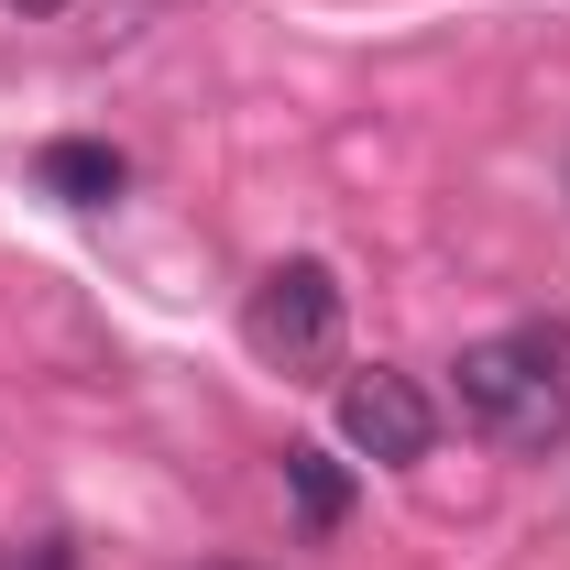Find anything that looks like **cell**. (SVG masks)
Instances as JSON below:
<instances>
[{
    "label": "cell",
    "instance_id": "cell-1",
    "mask_svg": "<svg viewBox=\"0 0 570 570\" xmlns=\"http://www.w3.org/2000/svg\"><path fill=\"white\" fill-rule=\"evenodd\" d=\"M450 395L461 417L483 428L494 450H560L570 439V362L549 330H494L450 362Z\"/></svg>",
    "mask_w": 570,
    "mask_h": 570
},
{
    "label": "cell",
    "instance_id": "cell-2",
    "mask_svg": "<svg viewBox=\"0 0 570 570\" xmlns=\"http://www.w3.org/2000/svg\"><path fill=\"white\" fill-rule=\"evenodd\" d=\"M242 341L275 362V373H318L341 352V275L330 264H275L242 307Z\"/></svg>",
    "mask_w": 570,
    "mask_h": 570
},
{
    "label": "cell",
    "instance_id": "cell-3",
    "mask_svg": "<svg viewBox=\"0 0 570 570\" xmlns=\"http://www.w3.org/2000/svg\"><path fill=\"white\" fill-rule=\"evenodd\" d=\"M341 439H352L362 461H384V472H406V461H428V439H439V406H428L406 373H352L341 384Z\"/></svg>",
    "mask_w": 570,
    "mask_h": 570
},
{
    "label": "cell",
    "instance_id": "cell-4",
    "mask_svg": "<svg viewBox=\"0 0 570 570\" xmlns=\"http://www.w3.org/2000/svg\"><path fill=\"white\" fill-rule=\"evenodd\" d=\"M33 176H45V187H56V198H77V209H110V198H121V176H132V165H121V154H110V142H45V154H33Z\"/></svg>",
    "mask_w": 570,
    "mask_h": 570
},
{
    "label": "cell",
    "instance_id": "cell-5",
    "mask_svg": "<svg viewBox=\"0 0 570 570\" xmlns=\"http://www.w3.org/2000/svg\"><path fill=\"white\" fill-rule=\"evenodd\" d=\"M285 494H296L307 527H341V515H352V472H341L330 450H285Z\"/></svg>",
    "mask_w": 570,
    "mask_h": 570
}]
</instances>
